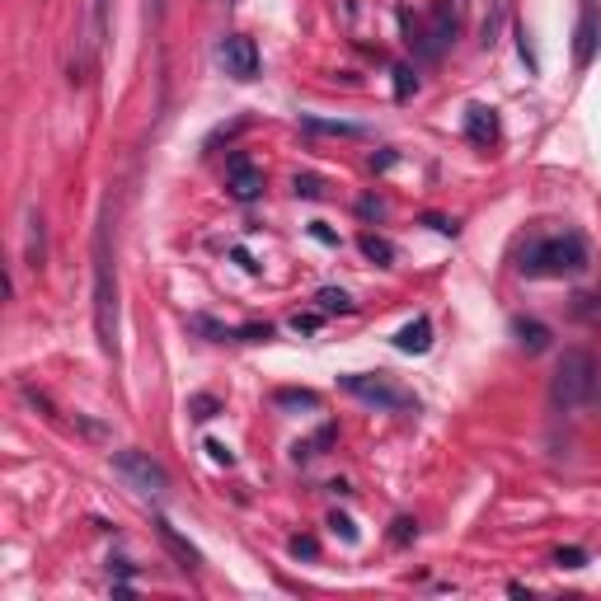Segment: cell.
Masks as SVG:
<instances>
[{
	"label": "cell",
	"instance_id": "cell-3",
	"mask_svg": "<svg viewBox=\"0 0 601 601\" xmlns=\"http://www.w3.org/2000/svg\"><path fill=\"white\" fill-rule=\"evenodd\" d=\"M597 357L587 353V348H564L555 367V381H550V400L555 409H583L592 400V390H597Z\"/></svg>",
	"mask_w": 601,
	"mask_h": 601
},
{
	"label": "cell",
	"instance_id": "cell-11",
	"mask_svg": "<svg viewBox=\"0 0 601 601\" xmlns=\"http://www.w3.org/2000/svg\"><path fill=\"white\" fill-rule=\"evenodd\" d=\"M24 263H29L33 273H43V263H47V226H43V216H38V207H29V216H24Z\"/></svg>",
	"mask_w": 601,
	"mask_h": 601
},
{
	"label": "cell",
	"instance_id": "cell-8",
	"mask_svg": "<svg viewBox=\"0 0 601 601\" xmlns=\"http://www.w3.org/2000/svg\"><path fill=\"white\" fill-rule=\"evenodd\" d=\"M226 188H231L235 202H254L263 193V170L245 155H231V165H226Z\"/></svg>",
	"mask_w": 601,
	"mask_h": 601
},
{
	"label": "cell",
	"instance_id": "cell-21",
	"mask_svg": "<svg viewBox=\"0 0 601 601\" xmlns=\"http://www.w3.org/2000/svg\"><path fill=\"white\" fill-rule=\"evenodd\" d=\"M573 315H578V320H587V324H601V292L578 296V301H573Z\"/></svg>",
	"mask_w": 601,
	"mask_h": 601
},
{
	"label": "cell",
	"instance_id": "cell-36",
	"mask_svg": "<svg viewBox=\"0 0 601 601\" xmlns=\"http://www.w3.org/2000/svg\"><path fill=\"white\" fill-rule=\"evenodd\" d=\"M517 47H522V62L536 71V52H531V43H526V29H517Z\"/></svg>",
	"mask_w": 601,
	"mask_h": 601
},
{
	"label": "cell",
	"instance_id": "cell-39",
	"mask_svg": "<svg viewBox=\"0 0 601 601\" xmlns=\"http://www.w3.org/2000/svg\"><path fill=\"white\" fill-rule=\"evenodd\" d=\"M226 5H235V0H226Z\"/></svg>",
	"mask_w": 601,
	"mask_h": 601
},
{
	"label": "cell",
	"instance_id": "cell-22",
	"mask_svg": "<svg viewBox=\"0 0 601 601\" xmlns=\"http://www.w3.org/2000/svg\"><path fill=\"white\" fill-rule=\"evenodd\" d=\"M188 414L198 418V423H207V418L221 414V400H216V395H193V400H188Z\"/></svg>",
	"mask_w": 601,
	"mask_h": 601
},
{
	"label": "cell",
	"instance_id": "cell-16",
	"mask_svg": "<svg viewBox=\"0 0 601 601\" xmlns=\"http://www.w3.org/2000/svg\"><path fill=\"white\" fill-rule=\"evenodd\" d=\"M512 334H517V343H522L526 353H545L550 339H555V334H550L540 320H512Z\"/></svg>",
	"mask_w": 601,
	"mask_h": 601
},
{
	"label": "cell",
	"instance_id": "cell-28",
	"mask_svg": "<svg viewBox=\"0 0 601 601\" xmlns=\"http://www.w3.org/2000/svg\"><path fill=\"white\" fill-rule=\"evenodd\" d=\"M498 29H503V0L494 5V15L484 19V47H494V43H498Z\"/></svg>",
	"mask_w": 601,
	"mask_h": 601
},
{
	"label": "cell",
	"instance_id": "cell-14",
	"mask_svg": "<svg viewBox=\"0 0 601 601\" xmlns=\"http://www.w3.org/2000/svg\"><path fill=\"white\" fill-rule=\"evenodd\" d=\"M155 531H160V540H165V545H170V555L179 559V564H184L188 573H198V569H202V555H198V550H193V545H188L184 536H179V531H174L170 522H165V517H160V522H155Z\"/></svg>",
	"mask_w": 601,
	"mask_h": 601
},
{
	"label": "cell",
	"instance_id": "cell-15",
	"mask_svg": "<svg viewBox=\"0 0 601 601\" xmlns=\"http://www.w3.org/2000/svg\"><path fill=\"white\" fill-rule=\"evenodd\" d=\"M104 33H108V0H90L85 10V52H99L104 47Z\"/></svg>",
	"mask_w": 601,
	"mask_h": 601
},
{
	"label": "cell",
	"instance_id": "cell-5",
	"mask_svg": "<svg viewBox=\"0 0 601 601\" xmlns=\"http://www.w3.org/2000/svg\"><path fill=\"white\" fill-rule=\"evenodd\" d=\"M113 470H118L127 489H137L141 498H160L165 489H170V475H165V465L151 461L146 451H113Z\"/></svg>",
	"mask_w": 601,
	"mask_h": 601
},
{
	"label": "cell",
	"instance_id": "cell-13",
	"mask_svg": "<svg viewBox=\"0 0 601 601\" xmlns=\"http://www.w3.org/2000/svg\"><path fill=\"white\" fill-rule=\"evenodd\" d=\"M395 348H400V353H428L432 348V320L428 315H418V320H409L400 329V334H395Z\"/></svg>",
	"mask_w": 601,
	"mask_h": 601
},
{
	"label": "cell",
	"instance_id": "cell-10",
	"mask_svg": "<svg viewBox=\"0 0 601 601\" xmlns=\"http://www.w3.org/2000/svg\"><path fill=\"white\" fill-rule=\"evenodd\" d=\"M465 5H470V0H437V5H432L428 24H432V38L442 43V52H447V47L456 43V33H461V24H465Z\"/></svg>",
	"mask_w": 601,
	"mask_h": 601
},
{
	"label": "cell",
	"instance_id": "cell-34",
	"mask_svg": "<svg viewBox=\"0 0 601 601\" xmlns=\"http://www.w3.org/2000/svg\"><path fill=\"white\" fill-rule=\"evenodd\" d=\"M357 212L367 216V221H371V216H386V202H381V198H362V202H357Z\"/></svg>",
	"mask_w": 601,
	"mask_h": 601
},
{
	"label": "cell",
	"instance_id": "cell-29",
	"mask_svg": "<svg viewBox=\"0 0 601 601\" xmlns=\"http://www.w3.org/2000/svg\"><path fill=\"white\" fill-rule=\"evenodd\" d=\"M329 531H334V536H343V540H348V545H353V540H357V526H353V517H343V512H334V517H329Z\"/></svg>",
	"mask_w": 601,
	"mask_h": 601
},
{
	"label": "cell",
	"instance_id": "cell-35",
	"mask_svg": "<svg viewBox=\"0 0 601 601\" xmlns=\"http://www.w3.org/2000/svg\"><path fill=\"white\" fill-rule=\"evenodd\" d=\"M432 231H442V235H456V221H447V216H423Z\"/></svg>",
	"mask_w": 601,
	"mask_h": 601
},
{
	"label": "cell",
	"instance_id": "cell-7",
	"mask_svg": "<svg viewBox=\"0 0 601 601\" xmlns=\"http://www.w3.org/2000/svg\"><path fill=\"white\" fill-rule=\"evenodd\" d=\"M597 43H601V19H597V5L583 0L578 5V29H573V66L587 71L592 57H597Z\"/></svg>",
	"mask_w": 601,
	"mask_h": 601
},
{
	"label": "cell",
	"instance_id": "cell-2",
	"mask_svg": "<svg viewBox=\"0 0 601 601\" xmlns=\"http://www.w3.org/2000/svg\"><path fill=\"white\" fill-rule=\"evenodd\" d=\"M587 263H592V249L578 231H564V235H540L531 245L522 249V268L526 278H578L587 273Z\"/></svg>",
	"mask_w": 601,
	"mask_h": 601
},
{
	"label": "cell",
	"instance_id": "cell-1",
	"mask_svg": "<svg viewBox=\"0 0 601 601\" xmlns=\"http://www.w3.org/2000/svg\"><path fill=\"white\" fill-rule=\"evenodd\" d=\"M94 334L104 357L118 353V263H113V240H108V207L94 226Z\"/></svg>",
	"mask_w": 601,
	"mask_h": 601
},
{
	"label": "cell",
	"instance_id": "cell-24",
	"mask_svg": "<svg viewBox=\"0 0 601 601\" xmlns=\"http://www.w3.org/2000/svg\"><path fill=\"white\" fill-rule=\"evenodd\" d=\"M296 198H324L320 174H296Z\"/></svg>",
	"mask_w": 601,
	"mask_h": 601
},
{
	"label": "cell",
	"instance_id": "cell-23",
	"mask_svg": "<svg viewBox=\"0 0 601 601\" xmlns=\"http://www.w3.org/2000/svg\"><path fill=\"white\" fill-rule=\"evenodd\" d=\"M273 339V324H240L235 329V343H268Z\"/></svg>",
	"mask_w": 601,
	"mask_h": 601
},
{
	"label": "cell",
	"instance_id": "cell-6",
	"mask_svg": "<svg viewBox=\"0 0 601 601\" xmlns=\"http://www.w3.org/2000/svg\"><path fill=\"white\" fill-rule=\"evenodd\" d=\"M216 62L231 80H254L259 76V43L249 33H226L216 47Z\"/></svg>",
	"mask_w": 601,
	"mask_h": 601
},
{
	"label": "cell",
	"instance_id": "cell-33",
	"mask_svg": "<svg viewBox=\"0 0 601 601\" xmlns=\"http://www.w3.org/2000/svg\"><path fill=\"white\" fill-rule=\"evenodd\" d=\"M310 235H315V240H320V245H339V231H329V226H324V221H310Z\"/></svg>",
	"mask_w": 601,
	"mask_h": 601
},
{
	"label": "cell",
	"instance_id": "cell-31",
	"mask_svg": "<svg viewBox=\"0 0 601 601\" xmlns=\"http://www.w3.org/2000/svg\"><path fill=\"white\" fill-rule=\"evenodd\" d=\"M320 315H324V310H310V315H292V329H296V334H315V329H320Z\"/></svg>",
	"mask_w": 601,
	"mask_h": 601
},
{
	"label": "cell",
	"instance_id": "cell-38",
	"mask_svg": "<svg viewBox=\"0 0 601 601\" xmlns=\"http://www.w3.org/2000/svg\"><path fill=\"white\" fill-rule=\"evenodd\" d=\"M231 259H235V263H240V268H245V273H259V263H254V259H249V254H245V249H235V254H231Z\"/></svg>",
	"mask_w": 601,
	"mask_h": 601
},
{
	"label": "cell",
	"instance_id": "cell-17",
	"mask_svg": "<svg viewBox=\"0 0 601 601\" xmlns=\"http://www.w3.org/2000/svg\"><path fill=\"white\" fill-rule=\"evenodd\" d=\"M315 306H320L324 315H353V296L343 292V287H320V292H315Z\"/></svg>",
	"mask_w": 601,
	"mask_h": 601
},
{
	"label": "cell",
	"instance_id": "cell-37",
	"mask_svg": "<svg viewBox=\"0 0 601 601\" xmlns=\"http://www.w3.org/2000/svg\"><path fill=\"white\" fill-rule=\"evenodd\" d=\"M395 165V151H381V155H371V170H390Z\"/></svg>",
	"mask_w": 601,
	"mask_h": 601
},
{
	"label": "cell",
	"instance_id": "cell-27",
	"mask_svg": "<svg viewBox=\"0 0 601 601\" xmlns=\"http://www.w3.org/2000/svg\"><path fill=\"white\" fill-rule=\"evenodd\" d=\"M555 564H559V569H583L587 550H578V545H569V550H555Z\"/></svg>",
	"mask_w": 601,
	"mask_h": 601
},
{
	"label": "cell",
	"instance_id": "cell-9",
	"mask_svg": "<svg viewBox=\"0 0 601 601\" xmlns=\"http://www.w3.org/2000/svg\"><path fill=\"white\" fill-rule=\"evenodd\" d=\"M400 29H404V43H409V52H414L418 62L442 57V43L432 38V24L423 15H414V10H400Z\"/></svg>",
	"mask_w": 601,
	"mask_h": 601
},
{
	"label": "cell",
	"instance_id": "cell-18",
	"mask_svg": "<svg viewBox=\"0 0 601 601\" xmlns=\"http://www.w3.org/2000/svg\"><path fill=\"white\" fill-rule=\"evenodd\" d=\"M273 404H278V409H320V395H315V390L282 386V390H273Z\"/></svg>",
	"mask_w": 601,
	"mask_h": 601
},
{
	"label": "cell",
	"instance_id": "cell-12",
	"mask_svg": "<svg viewBox=\"0 0 601 601\" xmlns=\"http://www.w3.org/2000/svg\"><path fill=\"white\" fill-rule=\"evenodd\" d=\"M465 137L475 141V146H494L498 141V113L484 104H470L465 108Z\"/></svg>",
	"mask_w": 601,
	"mask_h": 601
},
{
	"label": "cell",
	"instance_id": "cell-32",
	"mask_svg": "<svg viewBox=\"0 0 601 601\" xmlns=\"http://www.w3.org/2000/svg\"><path fill=\"white\" fill-rule=\"evenodd\" d=\"M207 456H212L216 465H235V451L226 447V442H216V437H212V442H207Z\"/></svg>",
	"mask_w": 601,
	"mask_h": 601
},
{
	"label": "cell",
	"instance_id": "cell-25",
	"mask_svg": "<svg viewBox=\"0 0 601 601\" xmlns=\"http://www.w3.org/2000/svg\"><path fill=\"white\" fill-rule=\"evenodd\" d=\"M418 90V76H414V66H395V94L400 99H409V94Z\"/></svg>",
	"mask_w": 601,
	"mask_h": 601
},
{
	"label": "cell",
	"instance_id": "cell-30",
	"mask_svg": "<svg viewBox=\"0 0 601 601\" xmlns=\"http://www.w3.org/2000/svg\"><path fill=\"white\" fill-rule=\"evenodd\" d=\"M292 555H296V559H315V555H320L315 536H292Z\"/></svg>",
	"mask_w": 601,
	"mask_h": 601
},
{
	"label": "cell",
	"instance_id": "cell-4",
	"mask_svg": "<svg viewBox=\"0 0 601 601\" xmlns=\"http://www.w3.org/2000/svg\"><path fill=\"white\" fill-rule=\"evenodd\" d=\"M339 386L353 395V400L362 404H376V409H414V390L395 386L390 376H367V371H348V376H339Z\"/></svg>",
	"mask_w": 601,
	"mask_h": 601
},
{
	"label": "cell",
	"instance_id": "cell-19",
	"mask_svg": "<svg viewBox=\"0 0 601 601\" xmlns=\"http://www.w3.org/2000/svg\"><path fill=\"white\" fill-rule=\"evenodd\" d=\"M357 249H362V254H367L371 263H395V245H390L386 235H362V240H357Z\"/></svg>",
	"mask_w": 601,
	"mask_h": 601
},
{
	"label": "cell",
	"instance_id": "cell-26",
	"mask_svg": "<svg viewBox=\"0 0 601 601\" xmlns=\"http://www.w3.org/2000/svg\"><path fill=\"white\" fill-rule=\"evenodd\" d=\"M418 536L414 517H395V531H390V545H409V540Z\"/></svg>",
	"mask_w": 601,
	"mask_h": 601
},
{
	"label": "cell",
	"instance_id": "cell-20",
	"mask_svg": "<svg viewBox=\"0 0 601 601\" xmlns=\"http://www.w3.org/2000/svg\"><path fill=\"white\" fill-rule=\"evenodd\" d=\"M306 132H320V137H362L357 123H324V118H301Z\"/></svg>",
	"mask_w": 601,
	"mask_h": 601
}]
</instances>
